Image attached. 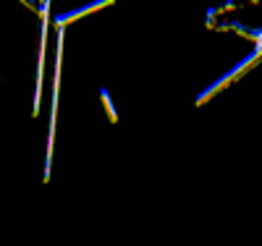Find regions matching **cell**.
<instances>
[{"mask_svg":"<svg viewBox=\"0 0 262 246\" xmlns=\"http://www.w3.org/2000/svg\"><path fill=\"white\" fill-rule=\"evenodd\" d=\"M107 3H113V0H97V3L86 6V8H79V11H74V13H66V16H60V18H58V27H66L69 21H76V18H81V16H86V13H92V11H97V8L107 6Z\"/></svg>","mask_w":262,"mask_h":246,"instance_id":"cell-1","label":"cell"},{"mask_svg":"<svg viewBox=\"0 0 262 246\" xmlns=\"http://www.w3.org/2000/svg\"><path fill=\"white\" fill-rule=\"evenodd\" d=\"M100 97H102V102H105V110H107V113H111V121L116 123V118H118V116H116V110H113V102H111V95H107V92H105V89H102V92H100Z\"/></svg>","mask_w":262,"mask_h":246,"instance_id":"cell-2","label":"cell"}]
</instances>
